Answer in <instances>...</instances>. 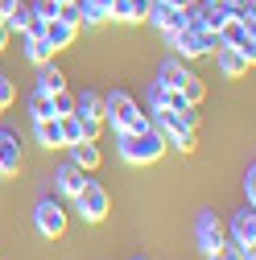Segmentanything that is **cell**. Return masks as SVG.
<instances>
[{"mask_svg":"<svg viewBox=\"0 0 256 260\" xmlns=\"http://www.w3.org/2000/svg\"><path fill=\"white\" fill-rule=\"evenodd\" d=\"M116 145H120V157L128 166H149L166 153V141L157 128H145V133H116Z\"/></svg>","mask_w":256,"mask_h":260,"instance_id":"cell-2","label":"cell"},{"mask_svg":"<svg viewBox=\"0 0 256 260\" xmlns=\"http://www.w3.org/2000/svg\"><path fill=\"white\" fill-rule=\"evenodd\" d=\"M17 100V87H13V79H5V75H0V108H9Z\"/></svg>","mask_w":256,"mask_h":260,"instance_id":"cell-30","label":"cell"},{"mask_svg":"<svg viewBox=\"0 0 256 260\" xmlns=\"http://www.w3.org/2000/svg\"><path fill=\"white\" fill-rule=\"evenodd\" d=\"M244 194H248V207H252V199H256V170L248 166V174H244Z\"/></svg>","mask_w":256,"mask_h":260,"instance_id":"cell-31","label":"cell"},{"mask_svg":"<svg viewBox=\"0 0 256 260\" xmlns=\"http://www.w3.org/2000/svg\"><path fill=\"white\" fill-rule=\"evenodd\" d=\"M232 244H240V248L256 244V211L252 207H244V211L232 215Z\"/></svg>","mask_w":256,"mask_h":260,"instance_id":"cell-9","label":"cell"},{"mask_svg":"<svg viewBox=\"0 0 256 260\" xmlns=\"http://www.w3.org/2000/svg\"><path fill=\"white\" fill-rule=\"evenodd\" d=\"M0 260H5V256H0Z\"/></svg>","mask_w":256,"mask_h":260,"instance_id":"cell-36","label":"cell"},{"mask_svg":"<svg viewBox=\"0 0 256 260\" xmlns=\"http://www.w3.org/2000/svg\"><path fill=\"white\" fill-rule=\"evenodd\" d=\"M17 170H21V141L0 128V178H5V174H17Z\"/></svg>","mask_w":256,"mask_h":260,"instance_id":"cell-10","label":"cell"},{"mask_svg":"<svg viewBox=\"0 0 256 260\" xmlns=\"http://www.w3.org/2000/svg\"><path fill=\"white\" fill-rule=\"evenodd\" d=\"M195 232H199V248H203L207 256L228 240V232H223V223L215 219V211H203V215H199V227H195Z\"/></svg>","mask_w":256,"mask_h":260,"instance_id":"cell-7","label":"cell"},{"mask_svg":"<svg viewBox=\"0 0 256 260\" xmlns=\"http://www.w3.org/2000/svg\"><path fill=\"white\" fill-rule=\"evenodd\" d=\"M62 87H67V75H62L58 67H54V62H42V71H38V91H62Z\"/></svg>","mask_w":256,"mask_h":260,"instance_id":"cell-19","label":"cell"},{"mask_svg":"<svg viewBox=\"0 0 256 260\" xmlns=\"http://www.w3.org/2000/svg\"><path fill=\"white\" fill-rule=\"evenodd\" d=\"M219 42H223V46H232V50H240L248 67L256 62V34H252L248 25H240L236 17H228V21H223V29H219Z\"/></svg>","mask_w":256,"mask_h":260,"instance_id":"cell-5","label":"cell"},{"mask_svg":"<svg viewBox=\"0 0 256 260\" xmlns=\"http://www.w3.org/2000/svg\"><path fill=\"white\" fill-rule=\"evenodd\" d=\"M153 116V128L162 133V141L166 145H174V149H182V153H190L199 145V137H195V128H190L178 112H166V108H157V112H149Z\"/></svg>","mask_w":256,"mask_h":260,"instance_id":"cell-3","label":"cell"},{"mask_svg":"<svg viewBox=\"0 0 256 260\" xmlns=\"http://www.w3.org/2000/svg\"><path fill=\"white\" fill-rule=\"evenodd\" d=\"M75 116L79 120H104V95H95V91L75 95Z\"/></svg>","mask_w":256,"mask_h":260,"instance_id":"cell-15","label":"cell"},{"mask_svg":"<svg viewBox=\"0 0 256 260\" xmlns=\"http://www.w3.org/2000/svg\"><path fill=\"white\" fill-rule=\"evenodd\" d=\"M75 34H79L75 25H67V21L54 17V21H46V34H42V38L50 42V50H67V46L75 42Z\"/></svg>","mask_w":256,"mask_h":260,"instance_id":"cell-12","label":"cell"},{"mask_svg":"<svg viewBox=\"0 0 256 260\" xmlns=\"http://www.w3.org/2000/svg\"><path fill=\"white\" fill-rule=\"evenodd\" d=\"M54 182H58V190H62V194H71V199H75V194L87 186V170H79L75 161H71V166H62V170L54 174Z\"/></svg>","mask_w":256,"mask_h":260,"instance_id":"cell-11","label":"cell"},{"mask_svg":"<svg viewBox=\"0 0 256 260\" xmlns=\"http://www.w3.org/2000/svg\"><path fill=\"white\" fill-rule=\"evenodd\" d=\"M211 260H244V256H240V244H228V240H223V244L211 252Z\"/></svg>","mask_w":256,"mask_h":260,"instance_id":"cell-29","label":"cell"},{"mask_svg":"<svg viewBox=\"0 0 256 260\" xmlns=\"http://www.w3.org/2000/svg\"><path fill=\"white\" fill-rule=\"evenodd\" d=\"M50 100H54V116H71V112H75V95H71L67 87H62V91H54Z\"/></svg>","mask_w":256,"mask_h":260,"instance_id":"cell-26","label":"cell"},{"mask_svg":"<svg viewBox=\"0 0 256 260\" xmlns=\"http://www.w3.org/2000/svg\"><path fill=\"white\" fill-rule=\"evenodd\" d=\"M29 116H34V120L54 116V100H50V91H34V95H29Z\"/></svg>","mask_w":256,"mask_h":260,"instance_id":"cell-22","label":"cell"},{"mask_svg":"<svg viewBox=\"0 0 256 260\" xmlns=\"http://www.w3.org/2000/svg\"><path fill=\"white\" fill-rule=\"evenodd\" d=\"M58 124H62V149L67 145H75V141H83V120L71 112V116H58Z\"/></svg>","mask_w":256,"mask_h":260,"instance_id":"cell-21","label":"cell"},{"mask_svg":"<svg viewBox=\"0 0 256 260\" xmlns=\"http://www.w3.org/2000/svg\"><path fill=\"white\" fill-rule=\"evenodd\" d=\"M9 38H13V29H9L5 21H0V50H5V46H9Z\"/></svg>","mask_w":256,"mask_h":260,"instance_id":"cell-32","label":"cell"},{"mask_svg":"<svg viewBox=\"0 0 256 260\" xmlns=\"http://www.w3.org/2000/svg\"><path fill=\"white\" fill-rule=\"evenodd\" d=\"M112 17H120V21H145L149 17V0H112Z\"/></svg>","mask_w":256,"mask_h":260,"instance_id":"cell-17","label":"cell"},{"mask_svg":"<svg viewBox=\"0 0 256 260\" xmlns=\"http://www.w3.org/2000/svg\"><path fill=\"white\" fill-rule=\"evenodd\" d=\"M211 58H215V67H219V75H223V79H244V75H248L244 54H240V50H232V46H219Z\"/></svg>","mask_w":256,"mask_h":260,"instance_id":"cell-8","label":"cell"},{"mask_svg":"<svg viewBox=\"0 0 256 260\" xmlns=\"http://www.w3.org/2000/svg\"><path fill=\"white\" fill-rule=\"evenodd\" d=\"M34 133H38V145H46V149H62V124H58V116L34 120Z\"/></svg>","mask_w":256,"mask_h":260,"instance_id":"cell-14","label":"cell"},{"mask_svg":"<svg viewBox=\"0 0 256 260\" xmlns=\"http://www.w3.org/2000/svg\"><path fill=\"white\" fill-rule=\"evenodd\" d=\"M0 112H5V108H0Z\"/></svg>","mask_w":256,"mask_h":260,"instance_id":"cell-35","label":"cell"},{"mask_svg":"<svg viewBox=\"0 0 256 260\" xmlns=\"http://www.w3.org/2000/svg\"><path fill=\"white\" fill-rule=\"evenodd\" d=\"M29 13H34L38 21H54L58 17V0H34V9H29Z\"/></svg>","mask_w":256,"mask_h":260,"instance_id":"cell-27","label":"cell"},{"mask_svg":"<svg viewBox=\"0 0 256 260\" xmlns=\"http://www.w3.org/2000/svg\"><path fill=\"white\" fill-rule=\"evenodd\" d=\"M58 5H67V0H58Z\"/></svg>","mask_w":256,"mask_h":260,"instance_id":"cell-34","label":"cell"},{"mask_svg":"<svg viewBox=\"0 0 256 260\" xmlns=\"http://www.w3.org/2000/svg\"><path fill=\"white\" fill-rule=\"evenodd\" d=\"M13 5H17V0H0V17H5V13L13 9Z\"/></svg>","mask_w":256,"mask_h":260,"instance_id":"cell-33","label":"cell"},{"mask_svg":"<svg viewBox=\"0 0 256 260\" xmlns=\"http://www.w3.org/2000/svg\"><path fill=\"white\" fill-rule=\"evenodd\" d=\"M170 46H174L182 58H203V46H199V34H195V29H182V34H170Z\"/></svg>","mask_w":256,"mask_h":260,"instance_id":"cell-18","label":"cell"},{"mask_svg":"<svg viewBox=\"0 0 256 260\" xmlns=\"http://www.w3.org/2000/svg\"><path fill=\"white\" fill-rule=\"evenodd\" d=\"M190 79H195V71H186V62H178V58H170L166 67H162V75H157V83H166V87H174V91H182Z\"/></svg>","mask_w":256,"mask_h":260,"instance_id":"cell-13","label":"cell"},{"mask_svg":"<svg viewBox=\"0 0 256 260\" xmlns=\"http://www.w3.org/2000/svg\"><path fill=\"white\" fill-rule=\"evenodd\" d=\"M75 203H79V215H83L87 223H100V219L112 211V203H108V190H104L100 182H91V178H87V186L75 194Z\"/></svg>","mask_w":256,"mask_h":260,"instance_id":"cell-4","label":"cell"},{"mask_svg":"<svg viewBox=\"0 0 256 260\" xmlns=\"http://www.w3.org/2000/svg\"><path fill=\"white\" fill-rule=\"evenodd\" d=\"M58 21H67V25H83V5L79 0H67V5H58Z\"/></svg>","mask_w":256,"mask_h":260,"instance_id":"cell-25","label":"cell"},{"mask_svg":"<svg viewBox=\"0 0 256 260\" xmlns=\"http://www.w3.org/2000/svg\"><path fill=\"white\" fill-rule=\"evenodd\" d=\"M104 124L112 133H145V128H153V116L141 112L128 91H112L104 95Z\"/></svg>","mask_w":256,"mask_h":260,"instance_id":"cell-1","label":"cell"},{"mask_svg":"<svg viewBox=\"0 0 256 260\" xmlns=\"http://www.w3.org/2000/svg\"><path fill=\"white\" fill-rule=\"evenodd\" d=\"M67 149H71V161L79 170H95V166H100V145H95V141H75Z\"/></svg>","mask_w":256,"mask_h":260,"instance_id":"cell-16","label":"cell"},{"mask_svg":"<svg viewBox=\"0 0 256 260\" xmlns=\"http://www.w3.org/2000/svg\"><path fill=\"white\" fill-rule=\"evenodd\" d=\"M34 227H38L46 240H58L62 232H67V211H62L54 199H42V203L34 207Z\"/></svg>","mask_w":256,"mask_h":260,"instance_id":"cell-6","label":"cell"},{"mask_svg":"<svg viewBox=\"0 0 256 260\" xmlns=\"http://www.w3.org/2000/svg\"><path fill=\"white\" fill-rule=\"evenodd\" d=\"M83 5V25H100L112 17V0H79Z\"/></svg>","mask_w":256,"mask_h":260,"instance_id":"cell-20","label":"cell"},{"mask_svg":"<svg viewBox=\"0 0 256 260\" xmlns=\"http://www.w3.org/2000/svg\"><path fill=\"white\" fill-rule=\"evenodd\" d=\"M195 34H199V46H203V54H215L223 42H219V34H215V29H195Z\"/></svg>","mask_w":256,"mask_h":260,"instance_id":"cell-28","label":"cell"},{"mask_svg":"<svg viewBox=\"0 0 256 260\" xmlns=\"http://www.w3.org/2000/svg\"><path fill=\"white\" fill-rule=\"evenodd\" d=\"M29 21H34V13H29V9L21 5V0H17V5L5 13V25L13 29V34H25V25H29Z\"/></svg>","mask_w":256,"mask_h":260,"instance_id":"cell-24","label":"cell"},{"mask_svg":"<svg viewBox=\"0 0 256 260\" xmlns=\"http://www.w3.org/2000/svg\"><path fill=\"white\" fill-rule=\"evenodd\" d=\"M25 54H29V62H34V67H42V62H50V42L46 38H25Z\"/></svg>","mask_w":256,"mask_h":260,"instance_id":"cell-23","label":"cell"}]
</instances>
